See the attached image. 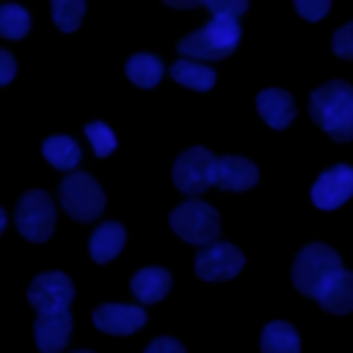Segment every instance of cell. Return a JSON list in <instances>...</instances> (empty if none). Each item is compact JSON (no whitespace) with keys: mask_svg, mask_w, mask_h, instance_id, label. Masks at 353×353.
Returning <instances> with one entry per match:
<instances>
[{"mask_svg":"<svg viewBox=\"0 0 353 353\" xmlns=\"http://www.w3.org/2000/svg\"><path fill=\"white\" fill-rule=\"evenodd\" d=\"M91 320L105 334L127 336V334L138 331L146 323V312L141 306H130V303H102V306L94 309Z\"/></svg>","mask_w":353,"mask_h":353,"instance_id":"12","label":"cell"},{"mask_svg":"<svg viewBox=\"0 0 353 353\" xmlns=\"http://www.w3.org/2000/svg\"><path fill=\"white\" fill-rule=\"evenodd\" d=\"M41 154L47 157L50 165H55L61 171H72L80 163V157H83L77 141L69 138V135H52V138H47L41 143Z\"/></svg>","mask_w":353,"mask_h":353,"instance_id":"19","label":"cell"},{"mask_svg":"<svg viewBox=\"0 0 353 353\" xmlns=\"http://www.w3.org/2000/svg\"><path fill=\"white\" fill-rule=\"evenodd\" d=\"M143 353H185V347H182V342H176L174 336H157L154 342L146 345Z\"/></svg>","mask_w":353,"mask_h":353,"instance_id":"28","label":"cell"},{"mask_svg":"<svg viewBox=\"0 0 353 353\" xmlns=\"http://www.w3.org/2000/svg\"><path fill=\"white\" fill-rule=\"evenodd\" d=\"M210 182H212L215 188H221V190H232V193L251 190V188L259 182V168H256L251 160L240 157V154L215 157Z\"/></svg>","mask_w":353,"mask_h":353,"instance_id":"11","label":"cell"},{"mask_svg":"<svg viewBox=\"0 0 353 353\" xmlns=\"http://www.w3.org/2000/svg\"><path fill=\"white\" fill-rule=\"evenodd\" d=\"M212 163H215V157H212L204 146H190V149H185V152L174 160L171 179H174V185H176L185 196L196 199V196H201V193L212 185V182H210Z\"/></svg>","mask_w":353,"mask_h":353,"instance_id":"7","label":"cell"},{"mask_svg":"<svg viewBox=\"0 0 353 353\" xmlns=\"http://www.w3.org/2000/svg\"><path fill=\"white\" fill-rule=\"evenodd\" d=\"M353 196V168L345 163L331 165L312 185V204L317 210H336Z\"/></svg>","mask_w":353,"mask_h":353,"instance_id":"10","label":"cell"},{"mask_svg":"<svg viewBox=\"0 0 353 353\" xmlns=\"http://www.w3.org/2000/svg\"><path fill=\"white\" fill-rule=\"evenodd\" d=\"M171 77H174L179 85L190 88V91H210V88L215 85V72H212L210 66L196 63V61H185V58H179V61L171 66Z\"/></svg>","mask_w":353,"mask_h":353,"instance_id":"20","label":"cell"},{"mask_svg":"<svg viewBox=\"0 0 353 353\" xmlns=\"http://www.w3.org/2000/svg\"><path fill=\"white\" fill-rule=\"evenodd\" d=\"M85 135H88V141H91L97 157H108V154L116 149V135H113V130H110L108 124H102V121H88V124H85Z\"/></svg>","mask_w":353,"mask_h":353,"instance_id":"24","label":"cell"},{"mask_svg":"<svg viewBox=\"0 0 353 353\" xmlns=\"http://www.w3.org/2000/svg\"><path fill=\"white\" fill-rule=\"evenodd\" d=\"M50 11H52L55 25H58L63 33H72V30L80 25L83 14H85V3H83V0H52Z\"/></svg>","mask_w":353,"mask_h":353,"instance_id":"23","label":"cell"},{"mask_svg":"<svg viewBox=\"0 0 353 353\" xmlns=\"http://www.w3.org/2000/svg\"><path fill=\"white\" fill-rule=\"evenodd\" d=\"M328 8H331L328 0H295V11H298L303 19H309V22H320Z\"/></svg>","mask_w":353,"mask_h":353,"instance_id":"27","label":"cell"},{"mask_svg":"<svg viewBox=\"0 0 353 353\" xmlns=\"http://www.w3.org/2000/svg\"><path fill=\"white\" fill-rule=\"evenodd\" d=\"M193 265H196V276L204 279V281H229L243 270L245 256L237 245L215 240V243L199 248Z\"/></svg>","mask_w":353,"mask_h":353,"instance_id":"8","label":"cell"},{"mask_svg":"<svg viewBox=\"0 0 353 353\" xmlns=\"http://www.w3.org/2000/svg\"><path fill=\"white\" fill-rule=\"evenodd\" d=\"M58 193H61L63 210H66L74 221H83V223L94 221V218L102 212V207H105V193H102V188L97 185V179H94L91 174H83V171L63 176Z\"/></svg>","mask_w":353,"mask_h":353,"instance_id":"6","label":"cell"},{"mask_svg":"<svg viewBox=\"0 0 353 353\" xmlns=\"http://www.w3.org/2000/svg\"><path fill=\"white\" fill-rule=\"evenodd\" d=\"M14 74H17V61H14V55L6 52V50H0V85L11 83Z\"/></svg>","mask_w":353,"mask_h":353,"instance_id":"29","label":"cell"},{"mask_svg":"<svg viewBox=\"0 0 353 353\" xmlns=\"http://www.w3.org/2000/svg\"><path fill=\"white\" fill-rule=\"evenodd\" d=\"M130 290L141 303H157L171 290V273L165 268H141L132 276Z\"/></svg>","mask_w":353,"mask_h":353,"instance_id":"16","label":"cell"},{"mask_svg":"<svg viewBox=\"0 0 353 353\" xmlns=\"http://www.w3.org/2000/svg\"><path fill=\"white\" fill-rule=\"evenodd\" d=\"M74 298L72 279L61 270L39 273L30 287H28V301L36 309V314H52V312H66Z\"/></svg>","mask_w":353,"mask_h":353,"instance_id":"9","label":"cell"},{"mask_svg":"<svg viewBox=\"0 0 353 353\" xmlns=\"http://www.w3.org/2000/svg\"><path fill=\"white\" fill-rule=\"evenodd\" d=\"M28 30H30V14L22 6H17V3L0 6V36L22 39Z\"/></svg>","mask_w":353,"mask_h":353,"instance_id":"22","label":"cell"},{"mask_svg":"<svg viewBox=\"0 0 353 353\" xmlns=\"http://www.w3.org/2000/svg\"><path fill=\"white\" fill-rule=\"evenodd\" d=\"M256 110L268 127L284 130L295 119V102L284 88H265L256 94Z\"/></svg>","mask_w":353,"mask_h":353,"instance_id":"14","label":"cell"},{"mask_svg":"<svg viewBox=\"0 0 353 353\" xmlns=\"http://www.w3.org/2000/svg\"><path fill=\"white\" fill-rule=\"evenodd\" d=\"M72 334V314L66 312H52V314H36L33 336L41 353H61L63 345L69 342Z\"/></svg>","mask_w":353,"mask_h":353,"instance_id":"13","label":"cell"},{"mask_svg":"<svg viewBox=\"0 0 353 353\" xmlns=\"http://www.w3.org/2000/svg\"><path fill=\"white\" fill-rule=\"evenodd\" d=\"M312 121L334 141H353V85L345 80H328L309 94Z\"/></svg>","mask_w":353,"mask_h":353,"instance_id":"1","label":"cell"},{"mask_svg":"<svg viewBox=\"0 0 353 353\" xmlns=\"http://www.w3.org/2000/svg\"><path fill=\"white\" fill-rule=\"evenodd\" d=\"M14 223L19 234L30 243H44L50 240L55 229V204L44 190H28L17 201L14 210Z\"/></svg>","mask_w":353,"mask_h":353,"instance_id":"5","label":"cell"},{"mask_svg":"<svg viewBox=\"0 0 353 353\" xmlns=\"http://www.w3.org/2000/svg\"><path fill=\"white\" fill-rule=\"evenodd\" d=\"M325 312L331 314H347L353 312V273L350 270H336L323 290L314 298Z\"/></svg>","mask_w":353,"mask_h":353,"instance_id":"15","label":"cell"},{"mask_svg":"<svg viewBox=\"0 0 353 353\" xmlns=\"http://www.w3.org/2000/svg\"><path fill=\"white\" fill-rule=\"evenodd\" d=\"M124 72L138 88H154L163 77V63H160V58H154L149 52H138L127 61Z\"/></svg>","mask_w":353,"mask_h":353,"instance_id":"21","label":"cell"},{"mask_svg":"<svg viewBox=\"0 0 353 353\" xmlns=\"http://www.w3.org/2000/svg\"><path fill=\"white\" fill-rule=\"evenodd\" d=\"M240 41V25L232 17H212L204 28L179 39L176 50L185 61H218L234 52Z\"/></svg>","mask_w":353,"mask_h":353,"instance_id":"2","label":"cell"},{"mask_svg":"<svg viewBox=\"0 0 353 353\" xmlns=\"http://www.w3.org/2000/svg\"><path fill=\"white\" fill-rule=\"evenodd\" d=\"M336 270H342L339 254L331 245H325V243H309L306 248H301V254L292 262V284H295V290L301 295L317 298L323 284Z\"/></svg>","mask_w":353,"mask_h":353,"instance_id":"3","label":"cell"},{"mask_svg":"<svg viewBox=\"0 0 353 353\" xmlns=\"http://www.w3.org/2000/svg\"><path fill=\"white\" fill-rule=\"evenodd\" d=\"M201 6L210 8L212 17H232V19H237V17L245 14V8H248L245 0H204Z\"/></svg>","mask_w":353,"mask_h":353,"instance_id":"25","label":"cell"},{"mask_svg":"<svg viewBox=\"0 0 353 353\" xmlns=\"http://www.w3.org/2000/svg\"><path fill=\"white\" fill-rule=\"evenodd\" d=\"M124 240H127V232H124V226H121V223H116V221L102 223V226L91 234V240H88L91 259H94L97 265H105V262L116 259V256H119V251L124 248Z\"/></svg>","mask_w":353,"mask_h":353,"instance_id":"17","label":"cell"},{"mask_svg":"<svg viewBox=\"0 0 353 353\" xmlns=\"http://www.w3.org/2000/svg\"><path fill=\"white\" fill-rule=\"evenodd\" d=\"M259 350L262 353H301L298 331L284 320H273V323H268L262 328Z\"/></svg>","mask_w":353,"mask_h":353,"instance_id":"18","label":"cell"},{"mask_svg":"<svg viewBox=\"0 0 353 353\" xmlns=\"http://www.w3.org/2000/svg\"><path fill=\"white\" fill-rule=\"evenodd\" d=\"M6 229V212H3V207H0V232Z\"/></svg>","mask_w":353,"mask_h":353,"instance_id":"30","label":"cell"},{"mask_svg":"<svg viewBox=\"0 0 353 353\" xmlns=\"http://www.w3.org/2000/svg\"><path fill=\"white\" fill-rule=\"evenodd\" d=\"M74 353H91V350H74Z\"/></svg>","mask_w":353,"mask_h":353,"instance_id":"31","label":"cell"},{"mask_svg":"<svg viewBox=\"0 0 353 353\" xmlns=\"http://www.w3.org/2000/svg\"><path fill=\"white\" fill-rule=\"evenodd\" d=\"M331 47H334V52H336L339 58L353 61V19H350L347 25H342V28L334 33Z\"/></svg>","mask_w":353,"mask_h":353,"instance_id":"26","label":"cell"},{"mask_svg":"<svg viewBox=\"0 0 353 353\" xmlns=\"http://www.w3.org/2000/svg\"><path fill=\"white\" fill-rule=\"evenodd\" d=\"M168 223H171V229H174L185 243H193V245H199V248L215 243L218 234H221V215H218V210L210 207L207 201H199V199L182 201V204L168 215Z\"/></svg>","mask_w":353,"mask_h":353,"instance_id":"4","label":"cell"}]
</instances>
